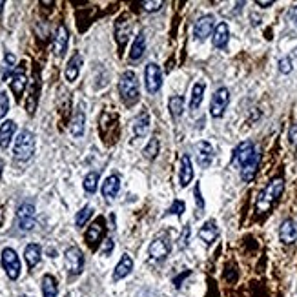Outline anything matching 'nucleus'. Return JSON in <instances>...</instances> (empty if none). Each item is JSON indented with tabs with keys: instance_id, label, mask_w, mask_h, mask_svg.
I'll return each mask as SVG.
<instances>
[{
	"instance_id": "obj_6",
	"label": "nucleus",
	"mask_w": 297,
	"mask_h": 297,
	"mask_svg": "<svg viewBox=\"0 0 297 297\" xmlns=\"http://www.w3.org/2000/svg\"><path fill=\"white\" fill-rule=\"evenodd\" d=\"M64 257H66V268L69 274L79 275L82 272V268H84V255H82V252H80L79 248L77 246L67 248Z\"/></svg>"
},
{
	"instance_id": "obj_21",
	"label": "nucleus",
	"mask_w": 297,
	"mask_h": 297,
	"mask_svg": "<svg viewBox=\"0 0 297 297\" xmlns=\"http://www.w3.org/2000/svg\"><path fill=\"white\" fill-rule=\"evenodd\" d=\"M9 84H11V91L15 93V97H17L18 101H20V97H22L24 90H26V84H28L26 73H24L22 69H20V71H17V73H13Z\"/></svg>"
},
{
	"instance_id": "obj_4",
	"label": "nucleus",
	"mask_w": 297,
	"mask_h": 297,
	"mask_svg": "<svg viewBox=\"0 0 297 297\" xmlns=\"http://www.w3.org/2000/svg\"><path fill=\"white\" fill-rule=\"evenodd\" d=\"M2 264H4V270H6V274L9 279H18V275H20V259H18L17 252L11 250V248H6L4 252H2Z\"/></svg>"
},
{
	"instance_id": "obj_37",
	"label": "nucleus",
	"mask_w": 297,
	"mask_h": 297,
	"mask_svg": "<svg viewBox=\"0 0 297 297\" xmlns=\"http://www.w3.org/2000/svg\"><path fill=\"white\" fill-rule=\"evenodd\" d=\"M15 62H17L15 55H13V53H6V59H4V64H6V67H4V79H7V77H9L11 69L15 67Z\"/></svg>"
},
{
	"instance_id": "obj_35",
	"label": "nucleus",
	"mask_w": 297,
	"mask_h": 297,
	"mask_svg": "<svg viewBox=\"0 0 297 297\" xmlns=\"http://www.w3.org/2000/svg\"><path fill=\"white\" fill-rule=\"evenodd\" d=\"M91 213H93L91 206H84V208H82V210H80V212L77 213V219H75V223H77V226H84L86 223H88V219L91 217Z\"/></svg>"
},
{
	"instance_id": "obj_17",
	"label": "nucleus",
	"mask_w": 297,
	"mask_h": 297,
	"mask_svg": "<svg viewBox=\"0 0 297 297\" xmlns=\"http://www.w3.org/2000/svg\"><path fill=\"white\" fill-rule=\"evenodd\" d=\"M197 161L201 164L202 168H208L213 161V148L212 144H208V142H199L197 144Z\"/></svg>"
},
{
	"instance_id": "obj_48",
	"label": "nucleus",
	"mask_w": 297,
	"mask_h": 297,
	"mask_svg": "<svg viewBox=\"0 0 297 297\" xmlns=\"http://www.w3.org/2000/svg\"><path fill=\"white\" fill-rule=\"evenodd\" d=\"M2 170H4V161L0 159V175H2Z\"/></svg>"
},
{
	"instance_id": "obj_45",
	"label": "nucleus",
	"mask_w": 297,
	"mask_h": 297,
	"mask_svg": "<svg viewBox=\"0 0 297 297\" xmlns=\"http://www.w3.org/2000/svg\"><path fill=\"white\" fill-rule=\"evenodd\" d=\"M113 250V242L112 241H106V244H104V250H102V253L106 255V253H110Z\"/></svg>"
},
{
	"instance_id": "obj_16",
	"label": "nucleus",
	"mask_w": 297,
	"mask_h": 297,
	"mask_svg": "<svg viewBox=\"0 0 297 297\" xmlns=\"http://www.w3.org/2000/svg\"><path fill=\"white\" fill-rule=\"evenodd\" d=\"M228 39H230V29H228V24L226 22H221L215 26L213 29V37H212V42L215 48H225L228 44Z\"/></svg>"
},
{
	"instance_id": "obj_46",
	"label": "nucleus",
	"mask_w": 297,
	"mask_h": 297,
	"mask_svg": "<svg viewBox=\"0 0 297 297\" xmlns=\"http://www.w3.org/2000/svg\"><path fill=\"white\" fill-rule=\"evenodd\" d=\"M255 4H257V6H261V7H270L272 4H274V2H272V0H266V2H263V0H257Z\"/></svg>"
},
{
	"instance_id": "obj_41",
	"label": "nucleus",
	"mask_w": 297,
	"mask_h": 297,
	"mask_svg": "<svg viewBox=\"0 0 297 297\" xmlns=\"http://www.w3.org/2000/svg\"><path fill=\"white\" fill-rule=\"evenodd\" d=\"M140 6H142V9H144V11L153 13V11H159V9L163 7V2H161V0H157V2H153V0H152V2H142Z\"/></svg>"
},
{
	"instance_id": "obj_25",
	"label": "nucleus",
	"mask_w": 297,
	"mask_h": 297,
	"mask_svg": "<svg viewBox=\"0 0 297 297\" xmlns=\"http://www.w3.org/2000/svg\"><path fill=\"white\" fill-rule=\"evenodd\" d=\"M191 179H193V166H191V159L188 157V155H184L182 161H180V186H182V188L188 186L191 182Z\"/></svg>"
},
{
	"instance_id": "obj_47",
	"label": "nucleus",
	"mask_w": 297,
	"mask_h": 297,
	"mask_svg": "<svg viewBox=\"0 0 297 297\" xmlns=\"http://www.w3.org/2000/svg\"><path fill=\"white\" fill-rule=\"evenodd\" d=\"M290 18L294 20V22L297 24V6L296 7H292V11H290Z\"/></svg>"
},
{
	"instance_id": "obj_23",
	"label": "nucleus",
	"mask_w": 297,
	"mask_h": 297,
	"mask_svg": "<svg viewBox=\"0 0 297 297\" xmlns=\"http://www.w3.org/2000/svg\"><path fill=\"white\" fill-rule=\"evenodd\" d=\"M119 190H120V179L117 175H110L102 184V195L106 199H113V197H117Z\"/></svg>"
},
{
	"instance_id": "obj_22",
	"label": "nucleus",
	"mask_w": 297,
	"mask_h": 297,
	"mask_svg": "<svg viewBox=\"0 0 297 297\" xmlns=\"http://www.w3.org/2000/svg\"><path fill=\"white\" fill-rule=\"evenodd\" d=\"M131 270H133V259L129 257V255H122V259L119 261V264L115 266V270H113V279L115 281L122 279V277L129 275Z\"/></svg>"
},
{
	"instance_id": "obj_7",
	"label": "nucleus",
	"mask_w": 297,
	"mask_h": 297,
	"mask_svg": "<svg viewBox=\"0 0 297 297\" xmlns=\"http://www.w3.org/2000/svg\"><path fill=\"white\" fill-rule=\"evenodd\" d=\"M17 223L18 228L24 232H29L35 226V206L33 202H24L18 206L17 212Z\"/></svg>"
},
{
	"instance_id": "obj_29",
	"label": "nucleus",
	"mask_w": 297,
	"mask_h": 297,
	"mask_svg": "<svg viewBox=\"0 0 297 297\" xmlns=\"http://www.w3.org/2000/svg\"><path fill=\"white\" fill-rule=\"evenodd\" d=\"M150 129V115L148 112H140V115L135 120V135L137 137H144Z\"/></svg>"
},
{
	"instance_id": "obj_40",
	"label": "nucleus",
	"mask_w": 297,
	"mask_h": 297,
	"mask_svg": "<svg viewBox=\"0 0 297 297\" xmlns=\"http://www.w3.org/2000/svg\"><path fill=\"white\" fill-rule=\"evenodd\" d=\"M190 232H191L190 225H186L184 230H182V234H180V237H179V248L180 250H184V248L188 246V241H190Z\"/></svg>"
},
{
	"instance_id": "obj_13",
	"label": "nucleus",
	"mask_w": 297,
	"mask_h": 297,
	"mask_svg": "<svg viewBox=\"0 0 297 297\" xmlns=\"http://www.w3.org/2000/svg\"><path fill=\"white\" fill-rule=\"evenodd\" d=\"M67 42H69V33H67L66 26H59L55 31V39H53V51L57 57H62L67 50Z\"/></svg>"
},
{
	"instance_id": "obj_42",
	"label": "nucleus",
	"mask_w": 297,
	"mask_h": 297,
	"mask_svg": "<svg viewBox=\"0 0 297 297\" xmlns=\"http://www.w3.org/2000/svg\"><path fill=\"white\" fill-rule=\"evenodd\" d=\"M288 140H290V146L297 152V124H292L290 131H288Z\"/></svg>"
},
{
	"instance_id": "obj_26",
	"label": "nucleus",
	"mask_w": 297,
	"mask_h": 297,
	"mask_svg": "<svg viewBox=\"0 0 297 297\" xmlns=\"http://www.w3.org/2000/svg\"><path fill=\"white\" fill-rule=\"evenodd\" d=\"M40 255H42V250H40L39 244H28L26 246L24 257H26V263H28L29 268H35L40 263Z\"/></svg>"
},
{
	"instance_id": "obj_36",
	"label": "nucleus",
	"mask_w": 297,
	"mask_h": 297,
	"mask_svg": "<svg viewBox=\"0 0 297 297\" xmlns=\"http://www.w3.org/2000/svg\"><path fill=\"white\" fill-rule=\"evenodd\" d=\"M157 153H159V140L153 137V139L148 142V146L144 148V155L148 159H155L157 157Z\"/></svg>"
},
{
	"instance_id": "obj_33",
	"label": "nucleus",
	"mask_w": 297,
	"mask_h": 297,
	"mask_svg": "<svg viewBox=\"0 0 297 297\" xmlns=\"http://www.w3.org/2000/svg\"><path fill=\"white\" fill-rule=\"evenodd\" d=\"M39 88H40L39 79H35L33 86H31V93H29V99H28V102H26V108H28L29 115L35 112V106H37V101H39V95H37V93H39Z\"/></svg>"
},
{
	"instance_id": "obj_8",
	"label": "nucleus",
	"mask_w": 297,
	"mask_h": 297,
	"mask_svg": "<svg viewBox=\"0 0 297 297\" xmlns=\"http://www.w3.org/2000/svg\"><path fill=\"white\" fill-rule=\"evenodd\" d=\"M146 90L150 91V93H157L161 90V84H163V71H161V67L157 64H153L150 62L148 66H146Z\"/></svg>"
},
{
	"instance_id": "obj_10",
	"label": "nucleus",
	"mask_w": 297,
	"mask_h": 297,
	"mask_svg": "<svg viewBox=\"0 0 297 297\" xmlns=\"http://www.w3.org/2000/svg\"><path fill=\"white\" fill-rule=\"evenodd\" d=\"M148 253H150V259L152 261H164L166 255L170 253V242L164 239V237H157L153 239L150 248H148Z\"/></svg>"
},
{
	"instance_id": "obj_38",
	"label": "nucleus",
	"mask_w": 297,
	"mask_h": 297,
	"mask_svg": "<svg viewBox=\"0 0 297 297\" xmlns=\"http://www.w3.org/2000/svg\"><path fill=\"white\" fill-rule=\"evenodd\" d=\"M9 112V99H7L6 91H0V119Z\"/></svg>"
},
{
	"instance_id": "obj_5",
	"label": "nucleus",
	"mask_w": 297,
	"mask_h": 297,
	"mask_svg": "<svg viewBox=\"0 0 297 297\" xmlns=\"http://www.w3.org/2000/svg\"><path fill=\"white\" fill-rule=\"evenodd\" d=\"M228 102H230V91L226 88H219L212 97V102H210V113L212 117H223L225 110L228 108Z\"/></svg>"
},
{
	"instance_id": "obj_11",
	"label": "nucleus",
	"mask_w": 297,
	"mask_h": 297,
	"mask_svg": "<svg viewBox=\"0 0 297 297\" xmlns=\"http://www.w3.org/2000/svg\"><path fill=\"white\" fill-rule=\"evenodd\" d=\"M213 24H215V18L213 15H204L195 22V28H193V37L197 40H204L206 37H210V33L213 31Z\"/></svg>"
},
{
	"instance_id": "obj_39",
	"label": "nucleus",
	"mask_w": 297,
	"mask_h": 297,
	"mask_svg": "<svg viewBox=\"0 0 297 297\" xmlns=\"http://www.w3.org/2000/svg\"><path fill=\"white\" fill-rule=\"evenodd\" d=\"M182 212H186V204L182 201H174L172 206L168 208V213L172 215H182Z\"/></svg>"
},
{
	"instance_id": "obj_31",
	"label": "nucleus",
	"mask_w": 297,
	"mask_h": 297,
	"mask_svg": "<svg viewBox=\"0 0 297 297\" xmlns=\"http://www.w3.org/2000/svg\"><path fill=\"white\" fill-rule=\"evenodd\" d=\"M42 296L44 297H57V281L53 275L46 274L42 277Z\"/></svg>"
},
{
	"instance_id": "obj_43",
	"label": "nucleus",
	"mask_w": 297,
	"mask_h": 297,
	"mask_svg": "<svg viewBox=\"0 0 297 297\" xmlns=\"http://www.w3.org/2000/svg\"><path fill=\"white\" fill-rule=\"evenodd\" d=\"M279 71L283 73V75H288V73L292 71V60L288 57H285V59L279 60Z\"/></svg>"
},
{
	"instance_id": "obj_12",
	"label": "nucleus",
	"mask_w": 297,
	"mask_h": 297,
	"mask_svg": "<svg viewBox=\"0 0 297 297\" xmlns=\"http://www.w3.org/2000/svg\"><path fill=\"white\" fill-rule=\"evenodd\" d=\"M253 153H255L253 144L250 142V140H244V142H241V144L236 148L234 157H232V163H239L241 166H244V164L253 157Z\"/></svg>"
},
{
	"instance_id": "obj_44",
	"label": "nucleus",
	"mask_w": 297,
	"mask_h": 297,
	"mask_svg": "<svg viewBox=\"0 0 297 297\" xmlns=\"http://www.w3.org/2000/svg\"><path fill=\"white\" fill-rule=\"evenodd\" d=\"M195 201H197V208H199V212H197V217L202 215V210H204V201H202L201 197V188L195 186Z\"/></svg>"
},
{
	"instance_id": "obj_49",
	"label": "nucleus",
	"mask_w": 297,
	"mask_h": 297,
	"mask_svg": "<svg viewBox=\"0 0 297 297\" xmlns=\"http://www.w3.org/2000/svg\"><path fill=\"white\" fill-rule=\"evenodd\" d=\"M24 297H29V296H24Z\"/></svg>"
},
{
	"instance_id": "obj_24",
	"label": "nucleus",
	"mask_w": 297,
	"mask_h": 297,
	"mask_svg": "<svg viewBox=\"0 0 297 297\" xmlns=\"http://www.w3.org/2000/svg\"><path fill=\"white\" fill-rule=\"evenodd\" d=\"M15 129H17V124L13 120H6L0 126V148H7L9 146L13 135H15Z\"/></svg>"
},
{
	"instance_id": "obj_27",
	"label": "nucleus",
	"mask_w": 297,
	"mask_h": 297,
	"mask_svg": "<svg viewBox=\"0 0 297 297\" xmlns=\"http://www.w3.org/2000/svg\"><path fill=\"white\" fill-rule=\"evenodd\" d=\"M84 122H86V115L82 110H77L75 112V117H73L71 120V133L73 137H82V133H84Z\"/></svg>"
},
{
	"instance_id": "obj_20",
	"label": "nucleus",
	"mask_w": 297,
	"mask_h": 297,
	"mask_svg": "<svg viewBox=\"0 0 297 297\" xmlns=\"http://www.w3.org/2000/svg\"><path fill=\"white\" fill-rule=\"evenodd\" d=\"M80 66H82V57H80V53H75V55L69 59V62H67V66H66L67 82H75V80H77V77H79V73H80Z\"/></svg>"
},
{
	"instance_id": "obj_18",
	"label": "nucleus",
	"mask_w": 297,
	"mask_h": 297,
	"mask_svg": "<svg viewBox=\"0 0 297 297\" xmlns=\"http://www.w3.org/2000/svg\"><path fill=\"white\" fill-rule=\"evenodd\" d=\"M199 237H201L202 241L206 242V244H212L215 239L219 237V228H217V223L213 221V219H210V221H206L204 225H202V228L199 230Z\"/></svg>"
},
{
	"instance_id": "obj_28",
	"label": "nucleus",
	"mask_w": 297,
	"mask_h": 297,
	"mask_svg": "<svg viewBox=\"0 0 297 297\" xmlns=\"http://www.w3.org/2000/svg\"><path fill=\"white\" fill-rule=\"evenodd\" d=\"M144 50H146V37L144 33H139L133 42V48L129 51V59L131 60H139L140 57L144 55Z\"/></svg>"
},
{
	"instance_id": "obj_34",
	"label": "nucleus",
	"mask_w": 297,
	"mask_h": 297,
	"mask_svg": "<svg viewBox=\"0 0 297 297\" xmlns=\"http://www.w3.org/2000/svg\"><path fill=\"white\" fill-rule=\"evenodd\" d=\"M97 182H99V172H90L84 179V190L88 193H93L97 190Z\"/></svg>"
},
{
	"instance_id": "obj_9",
	"label": "nucleus",
	"mask_w": 297,
	"mask_h": 297,
	"mask_svg": "<svg viewBox=\"0 0 297 297\" xmlns=\"http://www.w3.org/2000/svg\"><path fill=\"white\" fill-rule=\"evenodd\" d=\"M102 236H104V219L102 217H97V221L91 223V226L88 228L86 232V242H88V246L91 250H95L99 246V242H101Z\"/></svg>"
},
{
	"instance_id": "obj_30",
	"label": "nucleus",
	"mask_w": 297,
	"mask_h": 297,
	"mask_svg": "<svg viewBox=\"0 0 297 297\" xmlns=\"http://www.w3.org/2000/svg\"><path fill=\"white\" fill-rule=\"evenodd\" d=\"M168 108H170V113H172V117L179 119L180 115H182V112H184V99H182L180 95L170 97Z\"/></svg>"
},
{
	"instance_id": "obj_19",
	"label": "nucleus",
	"mask_w": 297,
	"mask_h": 297,
	"mask_svg": "<svg viewBox=\"0 0 297 297\" xmlns=\"http://www.w3.org/2000/svg\"><path fill=\"white\" fill-rule=\"evenodd\" d=\"M297 237V230H296V225H294V221L292 219H286L283 221V225L279 228V239L285 244H292V242L296 241Z\"/></svg>"
},
{
	"instance_id": "obj_3",
	"label": "nucleus",
	"mask_w": 297,
	"mask_h": 297,
	"mask_svg": "<svg viewBox=\"0 0 297 297\" xmlns=\"http://www.w3.org/2000/svg\"><path fill=\"white\" fill-rule=\"evenodd\" d=\"M283 190H285V180L281 179V177L272 180V182L264 188V191H261V195H259V201H257L259 212H266V210L272 206V202H275L279 199Z\"/></svg>"
},
{
	"instance_id": "obj_2",
	"label": "nucleus",
	"mask_w": 297,
	"mask_h": 297,
	"mask_svg": "<svg viewBox=\"0 0 297 297\" xmlns=\"http://www.w3.org/2000/svg\"><path fill=\"white\" fill-rule=\"evenodd\" d=\"M13 153H15V159H17V161H22V163H26V161H29V159L33 157L35 137L31 131L22 129V131L18 133L17 140H15V150H13Z\"/></svg>"
},
{
	"instance_id": "obj_1",
	"label": "nucleus",
	"mask_w": 297,
	"mask_h": 297,
	"mask_svg": "<svg viewBox=\"0 0 297 297\" xmlns=\"http://www.w3.org/2000/svg\"><path fill=\"white\" fill-rule=\"evenodd\" d=\"M119 91H120V97L122 101L128 104V106H133L135 102L139 101V80H137V75L133 71H126L122 73V77L119 80Z\"/></svg>"
},
{
	"instance_id": "obj_14",
	"label": "nucleus",
	"mask_w": 297,
	"mask_h": 297,
	"mask_svg": "<svg viewBox=\"0 0 297 297\" xmlns=\"http://www.w3.org/2000/svg\"><path fill=\"white\" fill-rule=\"evenodd\" d=\"M129 35H131V22L126 17H120L115 22V39L120 48H124V44L128 42Z\"/></svg>"
},
{
	"instance_id": "obj_32",
	"label": "nucleus",
	"mask_w": 297,
	"mask_h": 297,
	"mask_svg": "<svg viewBox=\"0 0 297 297\" xmlns=\"http://www.w3.org/2000/svg\"><path fill=\"white\" fill-rule=\"evenodd\" d=\"M204 88H206L204 82H197V84L193 86V93H191V102H190L191 110H197V108L201 106L202 95H204Z\"/></svg>"
},
{
	"instance_id": "obj_15",
	"label": "nucleus",
	"mask_w": 297,
	"mask_h": 297,
	"mask_svg": "<svg viewBox=\"0 0 297 297\" xmlns=\"http://www.w3.org/2000/svg\"><path fill=\"white\" fill-rule=\"evenodd\" d=\"M259 163H261V153L255 150L253 153V157L248 161L244 166H242V172H241V177L244 182H252L253 177L257 175V170H259Z\"/></svg>"
}]
</instances>
